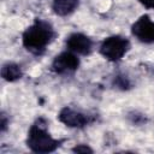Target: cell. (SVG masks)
Returning <instances> with one entry per match:
<instances>
[{
    "label": "cell",
    "instance_id": "cell-1",
    "mask_svg": "<svg viewBox=\"0 0 154 154\" xmlns=\"http://www.w3.org/2000/svg\"><path fill=\"white\" fill-rule=\"evenodd\" d=\"M53 37H54L53 26L46 20L37 19L23 32L22 41H23V46L28 51L35 54H40L51 43Z\"/></svg>",
    "mask_w": 154,
    "mask_h": 154
},
{
    "label": "cell",
    "instance_id": "cell-5",
    "mask_svg": "<svg viewBox=\"0 0 154 154\" xmlns=\"http://www.w3.org/2000/svg\"><path fill=\"white\" fill-rule=\"evenodd\" d=\"M132 35L143 43H154V22L149 16H141L131 26Z\"/></svg>",
    "mask_w": 154,
    "mask_h": 154
},
{
    "label": "cell",
    "instance_id": "cell-4",
    "mask_svg": "<svg viewBox=\"0 0 154 154\" xmlns=\"http://www.w3.org/2000/svg\"><path fill=\"white\" fill-rule=\"evenodd\" d=\"M79 66V59L76 53L71 51H65L58 54L53 63H52V69L54 72L59 75H67L73 71H76Z\"/></svg>",
    "mask_w": 154,
    "mask_h": 154
},
{
    "label": "cell",
    "instance_id": "cell-8",
    "mask_svg": "<svg viewBox=\"0 0 154 154\" xmlns=\"http://www.w3.org/2000/svg\"><path fill=\"white\" fill-rule=\"evenodd\" d=\"M79 0H53L52 8L58 16H69L77 10Z\"/></svg>",
    "mask_w": 154,
    "mask_h": 154
},
{
    "label": "cell",
    "instance_id": "cell-9",
    "mask_svg": "<svg viewBox=\"0 0 154 154\" xmlns=\"http://www.w3.org/2000/svg\"><path fill=\"white\" fill-rule=\"evenodd\" d=\"M23 76L22 69L16 63H6L1 67V77L7 82H14Z\"/></svg>",
    "mask_w": 154,
    "mask_h": 154
},
{
    "label": "cell",
    "instance_id": "cell-10",
    "mask_svg": "<svg viewBox=\"0 0 154 154\" xmlns=\"http://www.w3.org/2000/svg\"><path fill=\"white\" fill-rule=\"evenodd\" d=\"M73 152H77V153H91L93 150L88 147V146H83V144H78L73 148Z\"/></svg>",
    "mask_w": 154,
    "mask_h": 154
},
{
    "label": "cell",
    "instance_id": "cell-7",
    "mask_svg": "<svg viewBox=\"0 0 154 154\" xmlns=\"http://www.w3.org/2000/svg\"><path fill=\"white\" fill-rule=\"evenodd\" d=\"M59 120L69 128H83L90 123L89 116L70 107H64L58 116Z\"/></svg>",
    "mask_w": 154,
    "mask_h": 154
},
{
    "label": "cell",
    "instance_id": "cell-6",
    "mask_svg": "<svg viewBox=\"0 0 154 154\" xmlns=\"http://www.w3.org/2000/svg\"><path fill=\"white\" fill-rule=\"evenodd\" d=\"M66 47L76 54L88 55L93 49V41L82 32H72L66 38Z\"/></svg>",
    "mask_w": 154,
    "mask_h": 154
},
{
    "label": "cell",
    "instance_id": "cell-11",
    "mask_svg": "<svg viewBox=\"0 0 154 154\" xmlns=\"http://www.w3.org/2000/svg\"><path fill=\"white\" fill-rule=\"evenodd\" d=\"M144 7L147 8H153L154 10V0H138Z\"/></svg>",
    "mask_w": 154,
    "mask_h": 154
},
{
    "label": "cell",
    "instance_id": "cell-2",
    "mask_svg": "<svg viewBox=\"0 0 154 154\" xmlns=\"http://www.w3.org/2000/svg\"><path fill=\"white\" fill-rule=\"evenodd\" d=\"M60 142L53 138L48 130L46 122L40 118L29 129L26 137V146L35 153H51L59 147Z\"/></svg>",
    "mask_w": 154,
    "mask_h": 154
},
{
    "label": "cell",
    "instance_id": "cell-3",
    "mask_svg": "<svg viewBox=\"0 0 154 154\" xmlns=\"http://www.w3.org/2000/svg\"><path fill=\"white\" fill-rule=\"evenodd\" d=\"M129 47L130 43L128 38L120 35H112L102 41L100 46V53L109 61H118L126 54Z\"/></svg>",
    "mask_w": 154,
    "mask_h": 154
}]
</instances>
